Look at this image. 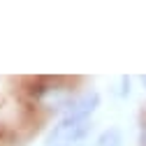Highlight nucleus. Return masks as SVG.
<instances>
[{
	"label": "nucleus",
	"mask_w": 146,
	"mask_h": 146,
	"mask_svg": "<svg viewBox=\"0 0 146 146\" xmlns=\"http://www.w3.org/2000/svg\"><path fill=\"white\" fill-rule=\"evenodd\" d=\"M90 132H93V121L58 118L44 137V146H79V141H84Z\"/></svg>",
	"instance_id": "obj_1"
},
{
	"label": "nucleus",
	"mask_w": 146,
	"mask_h": 146,
	"mask_svg": "<svg viewBox=\"0 0 146 146\" xmlns=\"http://www.w3.org/2000/svg\"><path fill=\"white\" fill-rule=\"evenodd\" d=\"M98 107H100V93L95 88H84V90H77V93L67 100V104L60 111V118L90 121V116L98 111Z\"/></svg>",
	"instance_id": "obj_2"
},
{
	"label": "nucleus",
	"mask_w": 146,
	"mask_h": 146,
	"mask_svg": "<svg viewBox=\"0 0 146 146\" xmlns=\"http://www.w3.org/2000/svg\"><path fill=\"white\" fill-rule=\"evenodd\" d=\"M98 146H123V132L118 127H107L98 135Z\"/></svg>",
	"instance_id": "obj_3"
},
{
	"label": "nucleus",
	"mask_w": 146,
	"mask_h": 146,
	"mask_svg": "<svg viewBox=\"0 0 146 146\" xmlns=\"http://www.w3.org/2000/svg\"><path fill=\"white\" fill-rule=\"evenodd\" d=\"M139 146H146V109H144V118L139 125Z\"/></svg>",
	"instance_id": "obj_4"
},
{
	"label": "nucleus",
	"mask_w": 146,
	"mask_h": 146,
	"mask_svg": "<svg viewBox=\"0 0 146 146\" xmlns=\"http://www.w3.org/2000/svg\"><path fill=\"white\" fill-rule=\"evenodd\" d=\"M141 84H144V88H146V74H144V77H141Z\"/></svg>",
	"instance_id": "obj_5"
}]
</instances>
